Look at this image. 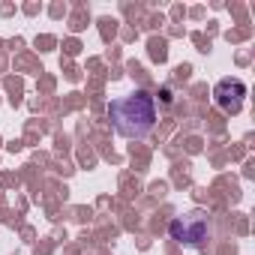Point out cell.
Returning a JSON list of instances; mask_svg holds the SVG:
<instances>
[{
	"instance_id": "cell-1",
	"label": "cell",
	"mask_w": 255,
	"mask_h": 255,
	"mask_svg": "<svg viewBox=\"0 0 255 255\" xmlns=\"http://www.w3.org/2000/svg\"><path fill=\"white\" fill-rule=\"evenodd\" d=\"M108 120L120 138H147L156 126V99L147 90H135L108 102Z\"/></svg>"
},
{
	"instance_id": "cell-2",
	"label": "cell",
	"mask_w": 255,
	"mask_h": 255,
	"mask_svg": "<svg viewBox=\"0 0 255 255\" xmlns=\"http://www.w3.org/2000/svg\"><path fill=\"white\" fill-rule=\"evenodd\" d=\"M210 231H213L210 228V216L204 210H192L186 216H177L168 225L171 240H177L183 246H192V249H204L207 240H210Z\"/></svg>"
},
{
	"instance_id": "cell-3",
	"label": "cell",
	"mask_w": 255,
	"mask_h": 255,
	"mask_svg": "<svg viewBox=\"0 0 255 255\" xmlns=\"http://www.w3.org/2000/svg\"><path fill=\"white\" fill-rule=\"evenodd\" d=\"M243 99H246V84L240 78H222L216 87H213V102L225 111V114H237L243 108Z\"/></svg>"
},
{
	"instance_id": "cell-4",
	"label": "cell",
	"mask_w": 255,
	"mask_h": 255,
	"mask_svg": "<svg viewBox=\"0 0 255 255\" xmlns=\"http://www.w3.org/2000/svg\"><path fill=\"white\" fill-rule=\"evenodd\" d=\"M159 96H162V102H165V105L171 102V90H168V87H162V90H159Z\"/></svg>"
}]
</instances>
